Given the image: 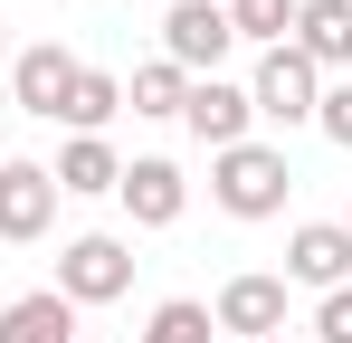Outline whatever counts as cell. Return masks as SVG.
<instances>
[{
	"mask_svg": "<svg viewBox=\"0 0 352 343\" xmlns=\"http://www.w3.org/2000/svg\"><path fill=\"white\" fill-rule=\"evenodd\" d=\"M295 191V172L276 143H229V153H210V200L229 210V220H276Z\"/></svg>",
	"mask_w": 352,
	"mask_h": 343,
	"instance_id": "obj_1",
	"label": "cell"
},
{
	"mask_svg": "<svg viewBox=\"0 0 352 343\" xmlns=\"http://www.w3.org/2000/svg\"><path fill=\"white\" fill-rule=\"evenodd\" d=\"M124 286H133V248H124L115 229H86V238L58 248V295L67 305H115Z\"/></svg>",
	"mask_w": 352,
	"mask_h": 343,
	"instance_id": "obj_2",
	"label": "cell"
},
{
	"mask_svg": "<svg viewBox=\"0 0 352 343\" xmlns=\"http://www.w3.org/2000/svg\"><path fill=\"white\" fill-rule=\"evenodd\" d=\"M229 48H238V29H229L219 0H172V10H162V57H172L181 76H219Z\"/></svg>",
	"mask_w": 352,
	"mask_h": 343,
	"instance_id": "obj_3",
	"label": "cell"
},
{
	"mask_svg": "<svg viewBox=\"0 0 352 343\" xmlns=\"http://www.w3.org/2000/svg\"><path fill=\"white\" fill-rule=\"evenodd\" d=\"M248 105L267 114V124H314V105H324V67L295 57V48H267L257 76H248Z\"/></svg>",
	"mask_w": 352,
	"mask_h": 343,
	"instance_id": "obj_4",
	"label": "cell"
},
{
	"mask_svg": "<svg viewBox=\"0 0 352 343\" xmlns=\"http://www.w3.org/2000/svg\"><path fill=\"white\" fill-rule=\"evenodd\" d=\"M181 124H190L210 153H229V143H248L257 105H248V86H229V76H190V96H181Z\"/></svg>",
	"mask_w": 352,
	"mask_h": 343,
	"instance_id": "obj_5",
	"label": "cell"
},
{
	"mask_svg": "<svg viewBox=\"0 0 352 343\" xmlns=\"http://www.w3.org/2000/svg\"><path fill=\"white\" fill-rule=\"evenodd\" d=\"M210 324L238 334V343L286 334V277H229V286H219V305H210Z\"/></svg>",
	"mask_w": 352,
	"mask_h": 343,
	"instance_id": "obj_6",
	"label": "cell"
},
{
	"mask_svg": "<svg viewBox=\"0 0 352 343\" xmlns=\"http://www.w3.org/2000/svg\"><path fill=\"white\" fill-rule=\"evenodd\" d=\"M67 86H76V57L58 48V39H38V48L10 57V96H19V114H38V124H58Z\"/></svg>",
	"mask_w": 352,
	"mask_h": 343,
	"instance_id": "obj_7",
	"label": "cell"
},
{
	"mask_svg": "<svg viewBox=\"0 0 352 343\" xmlns=\"http://www.w3.org/2000/svg\"><path fill=\"white\" fill-rule=\"evenodd\" d=\"M115 200L133 210V229H172L181 200H190V181H181V163H162V153H143V163H124Z\"/></svg>",
	"mask_w": 352,
	"mask_h": 343,
	"instance_id": "obj_8",
	"label": "cell"
},
{
	"mask_svg": "<svg viewBox=\"0 0 352 343\" xmlns=\"http://www.w3.org/2000/svg\"><path fill=\"white\" fill-rule=\"evenodd\" d=\"M286 277H295V286H324V295L352 286V229H343V220H305V229L286 238Z\"/></svg>",
	"mask_w": 352,
	"mask_h": 343,
	"instance_id": "obj_9",
	"label": "cell"
},
{
	"mask_svg": "<svg viewBox=\"0 0 352 343\" xmlns=\"http://www.w3.org/2000/svg\"><path fill=\"white\" fill-rule=\"evenodd\" d=\"M48 220H58L48 163H0V238H48Z\"/></svg>",
	"mask_w": 352,
	"mask_h": 343,
	"instance_id": "obj_10",
	"label": "cell"
},
{
	"mask_svg": "<svg viewBox=\"0 0 352 343\" xmlns=\"http://www.w3.org/2000/svg\"><path fill=\"white\" fill-rule=\"evenodd\" d=\"M0 343H76V305L58 286H29V295L0 305Z\"/></svg>",
	"mask_w": 352,
	"mask_h": 343,
	"instance_id": "obj_11",
	"label": "cell"
},
{
	"mask_svg": "<svg viewBox=\"0 0 352 343\" xmlns=\"http://www.w3.org/2000/svg\"><path fill=\"white\" fill-rule=\"evenodd\" d=\"M295 57L314 67H352V0H295Z\"/></svg>",
	"mask_w": 352,
	"mask_h": 343,
	"instance_id": "obj_12",
	"label": "cell"
},
{
	"mask_svg": "<svg viewBox=\"0 0 352 343\" xmlns=\"http://www.w3.org/2000/svg\"><path fill=\"white\" fill-rule=\"evenodd\" d=\"M48 181H58V200H96V191H115V181H124V163H115L105 134H76L58 163H48Z\"/></svg>",
	"mask_w": 352,
	"mask_h": 343,
	"instance_id": "obj_13",
	"label": "cell"
},
{
	"mask_svg": "<svg viewBox=\"0 0 352 343\" xmlns=\"http://www.w3.org/2000/svg\"><path fill=\"white\" fill-rule=\"evenodd\" d=\"M115 114H124V76H105V67H76V86H67L58 124H76V134H105Z\"/></svg>",
	"mask_w": 352,
	"mask_h": 343,
	"instance_id": "obj_14",
	"label": "cell"
},
{
	"mask_svg": "<svg viewBox=\"0 0 352 343\" xmlns=\"http://www.w3.org/2000/svg\"><path fill=\"white\" fill-rule=\"evenodd\" d=\"M219 10H229L238 39H257V48H286L295 39V0H219Z\"/></svg>",
	"mask_w": 352,
	"mask_h": 343,
	"instance_id": "obj_15",
	"label": "cell"
},
{
	"mask_svg": "<svg viewBox=\"0 0 352 343\" xmlns=\"http://www.w3.org/2000/svg\"><path fill=\"white\" fill-rule=\"evenodd\" d=\"M181 96H190V76H181L172 57L133 67V86H124V105H133V114H181Z\"/></svg>",
	"mask_w": 352,
	"mask_h": 343,
	"instance_id": "obj_16",
	"label": "cell"
},
{
	"mask_svg": "<svg viewBox=\"0 0 352 343\" xmlns=\"http://www.w3.org/2000/svg\"><path fill=\"white\" fill-rule=\"evenodd\" d=\"M219 324H210V305L200 295H172V305H153V324H143V343H210Z\"/></svg>",
	"mask_w": 352,
	"mask_h": 343,
	"instance_id": "obj_17",
	"label": "cell"
},
{
	"mask_svg": "<svg viewBox=\"0 0 352 343\" xmlns=\"http://www.w3.org/2000/svg\"><path fill=\"white\" fill-rule=\"evenodd\" d=\"M314 343H352V286H333V295L314 305Z\"/></svg>",
	"mask_w": 352,
	"mask_h": 343,
	"instance_id": "obj_18",
	"label": "cell"
},
{
	"mask_svg": "<svg viewBox=\"0 0 352 343\" xmlns=\"http://www.w3.org/2000/svg\"><path fill=\"white\" fill-rule=\"evenodd\" d=\"M314 124H324V134H333V143L352 153V76H343V86H324V105H314Z\"/></svg>",
	"mask_w": 352,
	"mask_h": 343,
	"instance_id": "obj_19",
	"label": "cell"
},
{
	"mask_svg": "<svg viewBox=\"0 0 352 343\" xmlns=\"http://www.w3.org/2000/svg\"><path fill=\"white\" fill-rule=\"evenodd\" d=\"M0 57H10V29H0Z\"/></svg>",
	"mask_w": 352,
	"mask_h": 343,
	"instance_id": "obj_20",
	"label": "cell"
},
{
	"mask_svg": "<svg viewBox=\"0 0 352 343\" xmlns=\"http://www.w3.org/2000/svg\"><path fill=\"white\" fill-rule=\"evenodd\" d=\"M267 343H286V334H267Z\"/></svg>",
	"mask_w": 352,
	"mask_h": 343,
	"instance_id": "obj_21",
	"label": "cell"
},
{
	"mask_svg": "<svg viewBox=\"0 0 352 343\" xmlns=\"http://www.w3.org/2000/svg\"><path fill=\"white\" fill-rule=\"evenodd\" d=\"M343 229H352V210H343Z\"/></svg>",
	"mask_w": 352,
	"mask_h": 343,
	"instance_id": "obj_22",
	"label": "cell"
}]
</instances>
